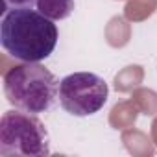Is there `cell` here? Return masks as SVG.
Segmentation results:
<instances>
[{"mask_svg": "<svg viewBox=\"0 0 157 157\" xmlns=\"http://www.w3.org/2000/svg\"><path fill=\"white\" fill-rule=\"evenodd\" d=\"M6 2L13 8H30L33 2H37V0H6Z\"/></svg>", "mask_w": 157, "mask_h": 157, "instance_id": "obj_6", "label": "cell"}, {"mask_svg": "<svg viewBox=\"0 0 157 157\" xmlns=\"http://www.w3.org/2000/svg\"><path fill=\"white\" fill-rule=\"evenodd\" d=\"M2 48L24 63L46 59L57 44V28L52 19L30 8L8 10L0 22Z\"/></svg>", "mask_w": 157, "mask_h": 157, "instance_id": "obj_1", "label": "cell"}, {"mask_svg": "<svg viewBox=\"0 0 157 157\" xmlns=\"http://www.w3.org/2000/svg\"><path fill=\"white\" fill-rule=\"evenodd\" d=\"M109 87L94 72H74L59 82V104L74 117L98 113L107 102Z\"/></svg>", "mask_w": 157, "mask_h": 157, "instance_id": "obj_4", "label": "cell"}, {"mask_svg": "<svg viewBox=\"0 0 157 157\" xmlns=\"http://www.w3.org/2000/svg\"><path fill=\"white\" fill-rule=\"evenodd\" d=\"M50 153V139L44 124L26 111H6L0 120V155L44 157Z\"/></svg>", "mask_w": 157, "mask_h": 157, "instance_id": "obj_3", "label": "cell"}, {"mask_svg": "<svg viewBox=\"0 0 157 157\" xmlns=\"http://www.w3.org/2000/svg\"><path fill=\"white\" fill-rule=\"evenodd\" d=\"M35 4L37 10L52 21H63L74 11V0H37Z\"/></svg>", "mask_w": 157, "mask_h": 157, "instance_id": "obj_5", "label": "cell"}, {"mask_svg": "<svg viewBox=\"0 0 157 157\" xmlns=\"http://www.w3.org/2000/svg\"><path fill=\"white\" fill-rule=\"evenodd\" d=\"M8 102L21 111L39 115L48 111L59 96L54 74L39 63H24L10 68L4 76Z\"/></svg>", "mask_w": 157, "mask_h": 157, "instance_id": "obj_2", "label": "cell"}]
</instances>
